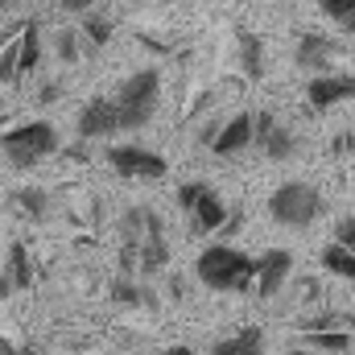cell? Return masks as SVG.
I'll use <instances>...</instances> for the list:
<instances>
[{"instance_id": "cell-1", "label": "cell", "mask_w": 355, "mask_h": 355, "mask_svg": "<svg viewBox=\"0 0 355 355\" xmlns=\"http://www.w3.org/2000/svg\"><path fill=\"white\" fill-rule=\"evenodd\" d=\"M194 277L215 289V293H252L257 285V261L232 244H211L198 252L194 261Z\"/></svg>"}, {"instance_id": "cell-2", "label": "cell", "mask_w": 355, "mask_h": 355, "mask_svg": "<svg viewBox=\"0 0 355 355\" xmlns=\"http://www.w3.org/2000/svg\"><path fill=\"white\" fill-rule=\"evenodd\" d=\"M116 116H120V132H137L153 120L157 99H162V71L157 67H141L128 79H120L116 87Z\"/></svg>"}, {"instance_id": "cell-3", "label": "cell", "mask_w": 355, "mask_h": 355, "mask_svg": "<svg viewBox=\"0 0 355 355\" xmlns=\"http://www.w3.org/2000/svg\"><path fill=\"white\" fill-rule=\"evenodd\" d=\"M58 149H62V141H58V128L50 120H29V124H17L0 137V153L12 170H33L46 157H54Z\"/></svg>"}, {"instance_id": "cell-4", "label": "cell", "mask_w": 355, "mask_h": 355, "mask_svg": "<svg viewBox=\"0 0 355 355\" xmlns=\"http://www.w3.org/2000/svg\"><path fill=\"white\" fill-rule=\"evenodd\" d=\"M322 211H327V202H322V194L310 182H281L268 194V219L277 227H289V232L310 227Z\"/></svg>"}, {"instance_id": "cell-5", "label": "cell", "mask_w": 355, "mask_h": 355, "mask_svg": "<svg viewBox=\"0 0 355 355\" xmlns=\"http://www.w3.org/2000/svg\"><path fill=\"white\" fill-rule=\"evenodd\" d=\"M107 166L128 182H162L170 174V162L145 145H107Z\"/></svg>"}, {"instance_id": "cell-6", "label": "cell", "mask_w": 355, "mask_h": 355, "mask_svg": "<svg viewBox=\"0 0 355 355\" xmlns=\"http://www.w3.org/2000/svg\"><path fill=\"white\" fill-rule=\"evenodd\" d=\"M75 128H79V137H83V141H103V137H116V132H120L116 99H112V95H91L87 103L79 107Z\"/></svg>"}, {"instance_id": "cell-7", "label": "cell", "mask_w": 355, "mask_h": 355, "mask_svg": "<svg viewBox=\"0 0 355 355\" xmlns=\"http://www.w3.org/2000/svg\"><path fill=\"white\" fill-rule=\"evenodd\" d=\"M289 281H293V252L289 248H268L257 257V285H252L257 297H277Z\"/></svg>"}, {"instance_id": "cell-8", "label": "cell", "mask_w": 355, "mask_h": 355, "mask_svg": "<svg viewBox=\"0 0 355 355\" xmlns=\"http://www.w3.org/2000/svg\"><path fill=\"white\" fill-rule=\"evenodd\" d=\"M347 99H355V75H347V71H327V75H314L306 83V103L314 112H327V107L347 103Z\"/></svg>"}, {"instance_id": "cell-9", "label": "cell", "mask_w": 355, "mask_h": 355, "mask_svg": "<svg viewBox=\"0 0 355 355\" xmlns=\"http://www.w3.org/2000/svg\"><path fill=\"white\" fill-rule=\"evenodd\" d=\"M33 257H29V244L25 240H12L8 244V257L0 268V297H12V293H25L33 285Z\"/></svg>"}, {"instance_id": "cell-10", "label": "cell", "mask_w": 355, "mask_h": 355, "mask_svg": "<svg viewBox=\"0 0 355 355\" xmlns=\"http://www.w3.org/2000/svg\"><path fill=\"white\" fill-rule=\"evenodd\" d=\"M186 215H190V227H194L198 236H215V232L227 227V215H232V211H227V202L215 194V186L207 182V190L186 207Z\"/></svg>"}, {"instance_id": "cell-11", "label": "cell", "mask_w": 355, "mask_h": 355, "mask_svg": "<svg viewBox=\"0 0 355 355\" xmlns=\"http://www.w3.org/2000/svg\"><path fill=\"white\" fill-rule=\"evenodd\" d=\"M335 42L327 37V33H302L297 37V46H293V62L306 71V75H327L331 71V62H335Z\"/></svg>"}, {"instance_id": "cell-12", "label": "cell", "mask_w": 355, "mask_h": 355, "mask_svg": "<svg viewBox=\"0 0 355 355\" xmlns=\"http://www.w3.org/2000/svg\"><path fill=\"white\" fill-rule=\"evenodd\" d=\"M244 149H252V112H240V116L223 120L219 132H215V141H211L215 157H236Z\"/></svg>"}, {"instance_id": "cell-13", "label": "cell", "mask_w": 355, "mask_h": 355, "mask_svg": "<svg viewBox=\"0 0 355 355\" xmlns=\"http://www.w3.org/2000/svg\"><path fill=\"white\" fill-rule=\"evenodd\" d=\"M8 207H12L17 219H25V223H46L50 211H54V198H50L42 186H17V190L8 194Z\"/></svg>"}, {"instance_id": "cell-14", "label": "cell", "mask_w": 355, "mask_h": 355, "mask_svg": "<svg viewBox=\"0 0 355 355\" xmlns=\"http://www.w3.org/2000/svg\"><path fill=\"white\" fill-rule=\"evenodd\" d=\"M37 62H42V29H37V21H25L17 33V83L25 75H33Z\"/></svg>"}, {"instance_id": "cell-15", "label": "cell", "mask_w": 355, "mask_h": 355, "mask_svg": "<svg viewBox=\"0 0 355 355\" xmlns=\"http://www.w3.org/2000/svg\"><path fill=\"white\" fill-rule=\"evenodd\" d=\"M211 355H268L265 347V331L261 327H240L236 335H227V339H219Z\"/></svg>"}, {"instance_id": "cell-16", "label": "cell", "mask_w": 355, "mask_h": 355, "mask_svg": "<svg viewBox=\"0 0 355 355\" xmlns=\"http://www.w3.org/2000/svg\"><path fill=\"white\" fill-rule=\"evenodd\" d=\"M236 50H240V67L248 79H261L265 75V37L252 33V29H236Z\"/></svg>"}, {"instance_id": "cell-17", "label": "cell", "mask_w": 355, "mask_h": 355, "mask_svg": "<svg viewBox=\"0 0 355 355\" xmlns=\"http://www.w3.org/2000/svg\"><path fill=\"white\" fill-rule=\"evenodd\" d=\"M257 149L265 153L268 162H289V157H297V137H293V128H285V124H272L265 137L257 141Z\"/></svg>"}, {"instance_id": "cell-18", "label": "cell", "mask_w": 355, "mask_h": 355, "mask_svg": "<svg viewBox=\"0 0 355 355\" xmlns=\"http://www.w3.org/2000/svg\"><path fill=\"white\" fill-rule=\"evenodd\" d=\"M170 265V244L166 236H153L137 248V277H157L162 268Z\"/></svg>"}, {"instance_id": "cell-19", "label": "cell", "mask_w": 355, "mask_h": 355, "mask_svg": "<svg viewBox=\"0 0 355 355\" xmlns=\"http://www.w3.org/2000/svg\"><path fill=\"white\" fill-rule=\"evenodd\" d=\"M314 331H355V322L339 310H314L310 318L297 322V335H314Z\"/></svg>"}, {"instance_id": "cell-20", "label": "cell", "mask_w": 355, "mask_h": 355, "mask_svg": "<svg viewBox=\"0 0 355 355\" xmlns=\"http://www.w3.org/2000/svg\"><path fill=\"white\" fill-rule=\"evenodd\" d=\"M107 293H112V302H120V306H153V293L141 289L137 277H112Z\"/></svg>"}, {"instance_id": "cell-21", "label": "cell", "mask_w": 355, "mask_h": 355, "mask_svg": "<svg viewBox=\"0 0 355 355\" xmlns=\"http://www.w3.org/2000/svg\"><path fill=\"white\" fill-rule=\"evenodd\" d=\"M318 261H322V268H327L331 277L355 281V257L347 252V248H339V244H327V248L318 252Z\"/></svg>"}, {"instance_id": "cell-22", "label": "cell", "mask_w": 355, "mask_h": 355, "mask_svg": "<svg viewBox=\"0 0 355 355\" xmlns=\"http://www.w3.org/2000/svg\"><path fill=\"white\" fill-rule=\"evenodd\" d=\"M83 37H87L91 50H103L107 42H112V33H116V25H112V17H103V12H83Z\"/></svg>"}, {"instance_id": "cell-23", "label": "cell", "mask_w": 355, "mask_h": 355, "mask_svg": "<svg viewBox=\"0 0 355 355\" xmlns=\"http://www.w3.org/2000/svg\"><path fill=\"white\" fill-rule=\"evenodd\" d=\"M302 343H310L318 352H347L355 343V331H314V335H302Z\"/></svg>"}, {"instance_id": "cell-24", "label": "cell", "mask_w": 355, "mask_h": 355, "mask_svg": "<svg viewBox=\"0 0 355 355\" xmlns=\"http://www.w3.org/2000/svg\"><path fill=\"white\" fill-rule=\"evenodd\" d=\"M327 21H335L343 33H355V0H318Z\"/></svg>"}, {"instance_id": "cell-25", "label": "cell", "mask_w": 355, "mask_h": 355, "mask_svg": "<svg viewBox=\"0 0 355 355\" xmlns=\"http://www.w3.org/2000/svg\"><path fill=\"white\" fill-rule=\"evenodd\" d=\"M21 33V29H17ZM17 33L8 37V46L0 50V83H17Z\"/></svg>"}, {"instance_id": "cell-26", "label": "cell", "mask_w": 355, "mask_h": 355, "mask_svg": "<svg viewBox=\"0 0 355 355\" xmlns=\"http://www.w3.org/2000/svg\"><path fill=\"white\" fill-rule=\"evenodd\" d=\"M335 244L347 248V252L355 257V215H343V219L335 223Z\"/></svg>"}, {"instance_id": "cell-27", "label": "cell", "mask_w": 355, "mask_h": 355, "mask_svg": "<svg viewBox=\"0 0 355 355\" xmlns=\"http://www.w3.org/2000/svg\"><path fill=\"white\" fill-rule=\"evenodd\" d=\"M58 58L62 62H79V33L75 29H62L58 33Z\"/></svg>"}, {"instance_id": "cell-28", "label": "cell", "mask_w": 355, "mask_h": 355, "mask_svg": "<svg viewBox=\"0 0 355 355\" xmlns=\"http://www.w3.org/2000/svg\"><path fill=\"white\" fill-rule=\"evenodd\" d=\"M202 190H207V182H202V178H194V182H182V186H178V207L186 211V207H190V202H194Z\"/></svg>"}, {"instance_id": "cell-29", "label": "cell", "mask_w": 355, "mask_h": 355, "mask_svg": "<svg viewBox=\"0 0 355 355\" xmlns=\"http://www.w3.org/2000/svg\"><path fill=\"white\" fill-rule=\"evenodd\" d=\"M331 153H335V157H347V153H355V132H339V137L331 141Z\"/></svg>"}, {"instance_id": "cell-30", "label": "cell", "mask_w": 355, "mask_h": 355, "mask_svg": "<svg viewBox=\"0 0 355 355\" xmlns=\"http://www.w3.org/2000/svg\"><path fill=\"white\" fill-rule=\"evenodd\" d=\"M58 8H62V12H91L95 0H58Z\"/></svg>"}, {"instance_id": "cell-31", "label": "cell", "mask_w": 355, "mask_h": 355, "mask_svg": "<svg viewBox=\"0 0 355 355\" xmlns=\"http://www.w3.org/2000/svg\"><path fill=\"white\" fill-rule=\"evenodd\" d=\"M58 95H62V87H58V83H46V87L37 91V99H42V103H54Z\"/></svg>"}, {"instance_id": "cell-32", "label": "cell", "mask_w": 355, "mask_h": 355, "mask_svg": "<svg viewBox=\"0 0 355 355\" xmlns=\"http://www.w3.org/2000/svg\"><path fill=\"white\" fill-rule=\"evenodd\" d=\"M157 355H194V347H186V343H174V347H166V352Z\"/></svg>"}, {"instance_id": "cell-33", "label": "cell", "mask_w": 355, "mask_h": 355, "mask_svg": "<svg viewBox=\"0 0 355 355\" xmlns=\"http://www.w3.org/2000/svg\"><path fill=\"white\" fill-rule=\"evenodd\" d=\"M0 355H17V347H12V339H4V335H0Z\"/></svg>"}, {"instance_id": "cell-34", "label": "cell", "mask_w": 355, "mask_h": 355, "mask_svg": "<svg viewBox=\"0 0 355 355\" xmlns=\"http://www.w3.org/2000/svg\"><path fill=\"white\" fill-rule=\"evenodd\" d=\"M17 4H21V0H0V12H4V8H17Z\"/></svg>"}, {"instance_id": "cell-35", "label": "cell", "mask_w": 355, "mask_h": 355, "mask_svg": "<svg viewBox=\"0 0 355 355\" xmlns=\"http://www.w3.org/2000/svg\"><path fill=\"white\" fill-rule=\"evenodd\" d=\"M289 355H310L306 347H289Z\"/></svg>"}, {"instance_id": "cell-36", "label": "cell", "mask_w": 355, "mask_h": 355, "mask_svg": "<svg viewBox=\"0 0 355 355\" xmlns=\"http://www.w3.org/2000/svg\"><path fill=\"white\" fill-rule=\"evenodd\" d=\"M17 355H37L33 347H17Z\"/></svg>"}]
</instances>
